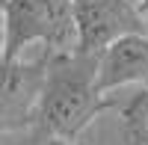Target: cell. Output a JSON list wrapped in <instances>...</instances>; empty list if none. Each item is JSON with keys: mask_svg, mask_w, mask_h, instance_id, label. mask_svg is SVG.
<instances>
[{"mask_svg": "<svg viewBox=\"0 0 148 145\" xmlns=\"http://www.w3.org/2000/svg\"><path fill=\"white\" fill-rule=\"evenodd\" d=\"M98 62L101 56L80 51L53 53L36 122L45 133L74 142L98 113L107 110V98L98 86Z\"/></svg>", "mask_w": 148, "mask_h": 145, "instance_id": "cell-1", "label": "cell"}, {"mask_svg": "<svg viewBox=\"0 0 148 145\" xmlns=\"http://www.w3.org/2000/svg\"><path fill=\"white\" fill-rule=\"evenodd\" d=\"M121 142L148 145V86L130 95L121 107Z\"/></svg>", "mask_w": 148, "mask_h": 145, "instance_id": "cell-6", "label": "cell"}, {"mask_svg": "<svg viewBox=\"0 0 148 145\" xmlns=\"http://www.w3.org/2000/svg\"><path fill=\"white\" fill-rule=\"evenodd\" d=\"M142 80H148V33H130L101 53L98 86L104 95Z\"/></svg>", "mask_w": 148, "mask_h": 145, "instance_id": "cell-5", "label": "cell"}, {"mask_svg": "<svg viewBox=\"0 0 148 145\" xmlns=\"http://www.w3.org/2000/svg\"><path fill=\"white\" fill-rule=\"evenodd\" d=\"M33 145H71V139H59V136H51V133H45V130L36 124V139Z\"/></svg>", "mask_w": 148, "mask_h": 145, "instance_id": "cell-7", "label": "cell"}, {"mask_svg": "<svg viewBox=\"0 0 148 145\" xmlns=\"http://www.w3.org/2000/svg\"><path fill=\"white\" fill-rule=\"evenodd\" d=\"M136 6L142 12V21H145V33H148V0H136Z\"/></svg>", "mask_w": 148, "mask_h": 145, "instance_id": "cell-8", "label": "cell"}, {"mask_svg": "<svg viewBox=\"0 0 148 145\" xmlns=\"http://www.w3.org/2000/svg\"><path fill=\"white\" fill-rule=\"evenodd\" d=\"M51 51H42L39 59L18 56L15 62L3 65V92H0V116H3V133L27 130L39 122V104L51 71Z\"/></svg>", "mask_w": 148, "mask_h": 145, "instance_id": "cell-4", "label": "cell"}, {"mask_svg": "<svg viewBox=\"0 0 148 145\" xmlns=\"http://www.w3.org/2000/svg\"><path fill=\"white\" fill-rule=\"evenodd\" d=\"M33 44L51 53L77 51L74 0H3V65Z\"/></svg>", "mask_w": 148, "mask_h": 145, "instance_id": "cell-2", "label": "cell"}, {"mask_svg": "<svg viewBox=\"0 0 148 145\" xmlns=\"http://www.w3.org/2000/svg\"><path fill=\"white\" fill-rule=\"evenodd\" d=\"M77 51L101 56L113 42L130 33H145L136 0H74Z\"/></svg>", "mask_w": 148, "mask_h": 145, "instance_id": "cell-3", "label": "cell"}]
</instances>
